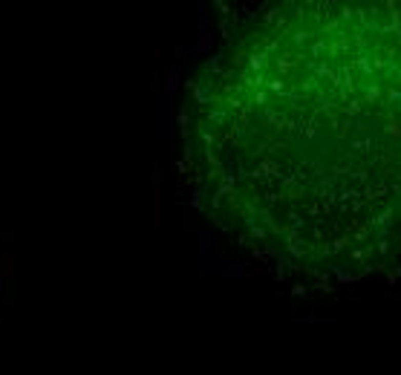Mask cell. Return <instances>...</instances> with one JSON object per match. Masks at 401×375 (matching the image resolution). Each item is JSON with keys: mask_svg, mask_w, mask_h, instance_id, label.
<instances>
[{"mask_svg": "<svg viewBox=\"0 0 401 375\" xmlns=\"http://www.w3.org/2000/svg\"><path fill=\"white\" fill-rule=\"evenodd\" d=\"M246 199L303 283L401 251V3H289L237 52Z\"/></svg>", "mask_w": 401, "mask_h": 375, "instance_id": "1", "label": "cell"}, {"mask_svg": "<svg viewBox=\"0 0 401 375\" xmlns=\"http://www.w3.org/2000/svg\"><path fill=\"white\" fill-rule=\"evenodd\" d=\"M9 272H12V260L6 254V257H0V274H9Z\"/></svg>", "mask_w": 401, "mask_h": 375, "instance_id": "2", "label": "cell"}]
</instances>
